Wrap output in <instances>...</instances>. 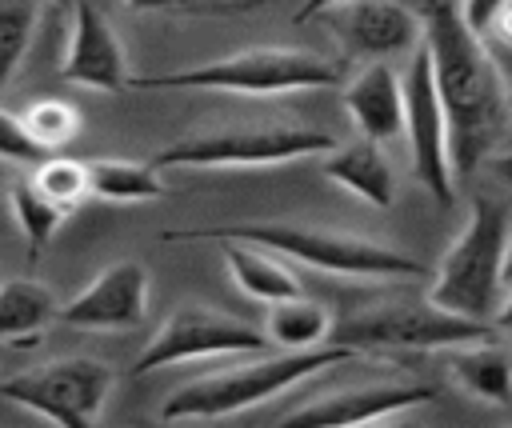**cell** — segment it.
<instances>
[{
	"label": "cell",
	"mask_w": 512,
	"mask_h": 428,
	"mask_svg": "<svg viewBox=\"0 0 512 428\" xmlns=\"http://www.w3.org/2000/svg\"><path fill=\"white\" fill-rule=\"evenodd\" d=\"M436 400L432 384L420 380H388V384H360L348 392H328L284 412V424H320V428H348V424H380L408 408H424Z\"/></svg>",
	"instance_id": "cell-14"
},
{
	"label": "cell",
	"mask_w": 512,
	"mask_h": 428,
	"mask_svg": "<svg viewBox=\"0 0 512 428\" xmlns=\"http://www.w3.org/2000/svg\"><path fill=\"white\" fill-rule=\"evenodd\" d=\"M332 312L320 300L308 296H288L268 304V320H264V336L268 344L284 348V352H304V348H320L332 340Z\"/></svg>",
	"instance_id": "cell-19"
},
{
	"label": "cell",
	"mask_w": 512,
	"mask_h": 428,
	"mask_svg": "<svg viewBox=\"0 0 512 428\" xmlns=\"http://www.w3.org/2000/svg\"><path fill=\"white\" fill-rule=\"evenodd\" d=\"M8 204H12V216H16L20 232H24L28 256H40V252H44V244L56 236V228H60V224H64V216H68L60 204H52V200L36 188V180H32V176H20V180H12V184H8Z\"/></svg>",
	"instance_id": "cell-23"
},
{
	"label": "cell",
	"mask_w": 512,
	"mask_h": 428,
	"mask_svg": "<svg viewBox=\"0 0 512 428\" xmlns=\"http://www.w3.org/2000/svg\"><path fill=\"white\" fill-rule=\"evenodd\" d=\"M504 0H460V16H464V24L472 28V32H480L484 24H488V16L500 8Z\"/></svg>",
	"instance_id": "cell-29"
},
{
	"label": "cell",
	"mask_w": 512,
	"mask_h": 428,
	"mask_svg": "<svg viewBox=\"0 0 512 428\" xmlns=\"http://www.w3.org/2000/svg\"><path fill=\"white\" fill-rule=\"evenodd\" d=\"M52 320H60V304L48 284L28 276L0 280V340H36Z\"/></svg>",
	"instance_id": "cell-20"
},
{
	"label": "cell",
	"mask_w": 512,
	"mask_h": 428,
	"mask_svg": "<svg viewBox=\"0 0 512 428\" xmlns=\"http://www.w3.org/2000/svg\"><path fill=\"white\" fill-rule=\"evenodd\" d=\"M248 240L264 244L296 264H308L316 272L332 276H352V280H412L424 272V264L400 248L376 244L368 236H348V232H328L312 224H288V220H244V224H212V228H180L164 232L168 244L176 240Z\"/></svg>",
	"instance_id": "cell-2"
},
{
	"label": "cell",
	"mask_w": 512,
	"mask_h": 428,
	"mask_svg": "<svg viewBox=\"0 0 512 428\" xmlns=\"http://www.w3.org/2000/svg\"><path fill=\"white\" fill-rule=\"evenodd\" d=\"M320 16H328V28L344 44V52L364 64L412 52L424 36V20L400 0H340Z\"/></svg>",
	"instance_id": "cell-11"
},
{
	"label": "cell",
	"mask_w": 512,
	"mask_h": 428,
	"mask_svg": "<svg viewBox=\"0 0 512 428\" xmlns=\"http://www.w3.org/2000/svg\"><path fill=\"white\" fill-rule=\"evenodd\" d=\"M112 368L96 356H60L48 364H36L28 372H16L0 380V400H12L16 408H28L40 420L64 424V428H88L100 420L108 396H112Z\"/></svg>",
	"instance_id": "cell-8"
},
{
	"label": "cell",
	"mask_w": 512,
	"mask_h": 428,
	"mask_svg": "<svg viewBox=\"0 0 512 428\" xmlns=\"http://www.w3.org/2000/svg\"><path fill=\"white\" fill-rule=\"evenodd\" d=\"M268 348V336L248 324L236 320L228 312L204 308V304H180L156 332L152 340L140 348L132 376H148L156 368L168 364H184V360H216V356H256Z\"/></svg>",
	"instance_id": "cell-9"
},
{
	"label": "cell",
	"mask_w": 512,
	"mask_h": 428,
	"mask_svg": "<svg viewBox=\"0 0 512 428\" xmlns=\"http://www.w3.org/2000/svg\"><path fill=\"white\" fill-rule=\"evenodd\" d=\"M508 240H512V216L496 196H480L440 256L428 300L468 316V320H492L504 308V268H508Z\"/></svg>",
	"instance_id": "cell-4"
},
{
	"label": "cell",
	"mask_w": 512,
	"mask_h": 428,
	"mask_svg": "<svg viewBox=\"0 0 512 428\" xmlns=\"http://www.w3.org/2000/svg\"><path fill=\"white\" fill-rule=\"evenodd\" d=\"M508 112H512V88H508Z\"/></svg>",
	"instance_id": "cell-33"
},
{
	"label": "cell",
	"mask_w": 512,
	"mask_h": 428,
	"mask_svg": "<svg viewBox=\"0 0 512 428\" xmlns=\"http://www.w3.org/2000/svg\"><path fill=\"white\" fill-rule=\"evenodd\" d=\"M20 120H24L28 136H32L44 152L64 148V144L80 132V116H76V108H72L68 100H36V104H28V108L20 112Z\"/></svg>",
	"instance_id": "cell-25"
},
{
	"label": "cell",
	"mask_w": 512,
	"mask_h": 428,
	"mask_svg": "<svg viewBox=\"0 0 512 428\" xmlns=\"http://www.w3.org/2000/svg\"><path fill=\"white\" fill-rule=\"evenodd\" d=\"M344 108L364 140H396L404 132V72H396L388 60H368L344 84Z\"/></svg>",
	"instance_id": "cell-15"
},
{
	"label": "cell",
	"mask_w": 512,
	"mask_h": 428,
	"mask_svg": "<svg viewBox=\"0 0 512 428\" xmlns=\"http://www.w3.org/2000/svg\"><path fill=\"white\" fill-rule=\"evenodd\" d=\"M88 188L96 200H108V204H148L168 192L156 164L112 160V156L88 160Z\"/></svg>",
	"instance_id": "cell-21"
},
{
	"label": "cell",
	"mask_w": 512,
	"mask_h": 428,
	"mask_svg": "<svg viewBox=\"0 0 512 428\" xmlns=\"http://www.w3.org/2000/svg\"><path fill=\"white\" fill-rule=\"evenodd\" d=\"M428 4H452V0H428Z\"/></svg>",
	"instance_id": "cell-32"
},
{
	"label": "cell",
	"mask_w": 512,
	"mask_h": 428,
	"mask_svg": "<svg viewBox=\"0 0 512 428\" xmlns=\"http://www.w3.org/2000/svg\"><path fill=\"white\" fill-rule=\"evenodd\" d=\"M444 356H448V376L464 396L496 404V408L512 404V364L496 340L452 344L444 348Z\"/></svg>",
	"instance_id": "cell-17"
},
{
	"label": "cell",
	"mask_w": 512,
	"mask_h": 428,
	"mask_svg": "<svg viewBox=\"0 0 512 428\" xmlns=\"http://www.w3.org/2000/svg\"><path fill=\"white\" fill-rule=\"evenodd\" d=\"M404 136H408L416 180L428 188L436 204H452L456 172L448 156V116H444V100H440L436 72H432V52L424 36L412 48V60L404 68Z\"/></svg>",
	"instance_id": "cell-10"
},
{
	"label": "cell",
	"mask_w": 512,
	"mask_h": 428,
	"mask_svg": "<svg viewBox=\"0 0 512 428\" xmlns=\"http://www.w3.org/2000/svg\"><path fill=\"white\" fill-rule=\"evenodd\" d=\"M148 316V272L140 260L108 264L92 284L60 304V320L88 332H128Z\"/></svg>",
	"instance_id": "cell-12"
},
{
	"label": "cell",
	"mask_w": 512,
	"mask_h": 428,
	"mask_svg": "<svg viewBox=\"0 0 512 428\" xmlns=\"http://www.w3.org/2000/svg\"><path fill=\"white\" fill-rule=\"evenodd\" d=\"M48 0H0V96L16 80Z\"/></svg>",
	"instance_id": "cell-22"
},
{
	"label": "cell",
	"mask_w": 512,
	"mask_h": 428,
	"mask_svg": "<svg viewBox=\"0 0 512 428\" xmlns=\"http://www.w3.org/2000/svg\"><path fill=\"white\" fill-rule=\"evenodd\" d=\"M344 80V60L304 52V48H244L196 68L164 76H128L140 92H240V96H284L336 88Z\"/></svg>",
	"instance_id": "cell-5"
},
{
	"label": "cell",
	"mask_w": 512,
	"mask_h": 428,
	"mask_svg": "<svg viewBox=\"0 0 512 428\" xmlns=\"http://www.w3.org/2000/svg\"><path fill=\"white\" fill-rule=\"evenodd\" d=\"M424 44L432 52L436 88L448 116V156L456 180L472 176L496 148L508 124V84L488 60L484 44L460 16V4H428L420 12Z\"/></svg>",
	"instance_id": "cell-1"
},
{
	"label": "cell",
	"mask_w": 512,
	"mask_h": 428,
	"mask_svg": "<svg viewBox=\"0 0 512 428\" xmlns=\"http://www.w3.org/2000/svg\"><path fill=\"white\" fill-rule=\"evenodd\" d=\"M332 4H340V0H300V12H296V24H308V20H316L324 8H332Z\"/></svg>",
	"instance_id": "cell-30"
},
{
	"label": "cell",
	"mask_w": 512,
	"mask_h": 428,
	"mask_svg": "<svg viewBox=\"0 0 512 428\" xmlns=\"http://www.w3.org/2000/svg\"><path fill=\"white\" fill-rule=\"evenodd\" d=\"M32 180H36V188H40L52 204H60L64 212L80 208V204L92 196V188H88V164H80V160H72V156H40Z\"/></svg>",
	"instance_id": "cell-24"
},
{
	"label": "cell",
	"mask_w": 512,
	"mask_h": 428,
	"mask_svg": "<svg viewBox=\"0 0 512 428\" xmlns=\"http://www.w3.org/2000/svg\"><path fill=\"white\" fill-rule=\"evenodd\" d=\"M324 176L372 208H392L396 200V172L376 140L336 144L332 152H324Z\"/></svg>",
	"instance_id": "cell-16"
},
{
	"label": "cell",
	"mask_w": 512,
	"mask_h": 428,
	"mask_svg": "<svg viewBox=\"0 0 512 428\" xmlns=\"http://www.w3.org/2000/svg\"><path fill=\"white\" fill-rule=\"evenodd\" d=\"M336 140L304 124H244L180 136L152 156L156 168H276L332 152Z\"/></svg>",
	"instance_id": "cell-7"
},
{
	"label": "cell",
	"mask_w": 512,
	"mask_h": 428,
	"mask_svg": "<svg viewBox=\"0 0 512 428\" xmlns=\"http://www.w3.org/2000/svg\"><path fill=\"white\" fill-rule=\"evenodd\" d=\"M472 36L484 44L488 60L496 64V72H500L504 84L512 88V0H504V4L488 16V24H484L480 32H472Z\"/></svg>",
	"instance_id": "cell-26"
},
{
	"label": "cell",
	"mask_w": 512,
	"mask_h": 428,
	"mask_svg": "<svg viewBox=\"0 0 512 428\" xmlns=\"http://www.w3.org/2000/svg\"><path fill=\"white\" fill-rule=\"evenodd\" d=\"M68 12H72V28L60 56V80L92 92H124L132 72L116 28L104 20V12L92 0H76Z\"/></svg>",
	"instance_id": "cell-13"
},
{
	"label": "cell",
	"mask_w": 512,
	"mask_h": 428,
	"mask_svg": "<svg viewBox=\"0 0 512 428\" xmlns=\"http://www.w3.org/2000/svg\"><path fill=\"white\" fill-rule=\"evenodd\" d=\"M132 12H196V16H216V12H244L260 8L272 0H124Z\"/></svg>",
	"instance_id": "cell-27"
},
{
	"label": "cell",
	"mask_w": 512,
	"mask_h": 428,
	"mask_svg": "<svg viewBox=\"0 0 512 428\" xmlns=\"http://www.w3.org/2000/svg\"><path fill=\"white\" fill-rule=\"evenodd\" d=\"M224 264H228V276L236 280V288L260 304H276V300H288L300 292V280L288 268V256H280L264 244L224 240Z\"/></svg>",
	"instance_id": "cell-18"
},
{
	"label": "cell",
	"mask_w": 512,
	"mask_h": 428,
	"mask_svg": "<svg viewBox=\"0 0 512 428\" xmlns=\"http://www.w3.org/2000/svg\"><path fill=\"white\" fill-rule=\"evenodd\" d=\"M508 168H512V156H508Z\"/></svg>",
	"instance_id": "cell-34"
},
{
	"label": "cell",
	"mask_w": 512,
	"mask_h": 428,
	"mask_svg": "<svg viewBox=\"0 0 512 428\" xmlns=\"http://www.w3.org/2000/svg\"><path fill=\"white\" fill-rule=\"evenodd\" d=\"M360 352L328 340L320 348H304V352H284L280 356H268V352H256L252 360L236 364V368H224V372H208V376H196L188 384H180L164 404H160V420L164 424H176V420H220V416H236L244 408H256L288 388H296L300 380L332 368V364H344Z\"/></svg>",
	"instance_id": "cell-3"
},
{
	"label": "cell",
	"mask_w": 512,
	"mask_h": 428,
	"mask_svg": "<svg viewBox=\"0 0 512 428\" xmlns=\"http://www.w3.org/2000/svg\"><path fill=\"white\" fill-rule=\"evenodd\" d=\"M332 340L352 352H444L468 340H496V332L488 320L456 316L424 296L352 312L332 324Z\"/></svg>",
	"instance_id": "cell-6"
},
{
	"label": "cell",
	"mask_w": 512,
	"mask_h": 428,
	"mask_svg": "<svg viewBox=\"0 0 512 428\" xmlns=\"http://www.w3.org/2000/svg\"><path fill=\"white\" fill-rule=\"evenodd\" d=\"M48 4H56V8H72L76 0H48Z\"/></svg>",
	"instance_id": "cell-31"
},
{
	"label": "cell",
	"mask_w": 512,
	"mask_h": 428,
	"mask_svg": "<svg viewBox=\"0 0 512 428\" xmlns=\"http://www.w3.org/2000/svg\"><path fill=\"white\" fill-rule=\"evenodd\" d=\"M40 156H48V152L28 136L24 120L0 108V160H12V164H36Z\"/></svg>",
	"instance_id": "cell-28"
}]
</instances>
